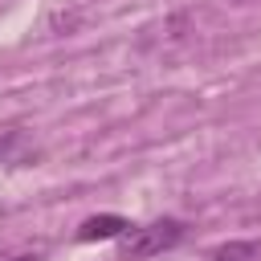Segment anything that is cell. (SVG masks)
<instances>
[{
    "instance_id": "obj_1",
    "label": "cell",
    "mask_w": 261,
    "mask_h": 261,
    "mask_svg": "<svg viewBox=\"0 0 261 261\" xmlns=\"http://www.w3.org/2000/svg\"><path fill=\"white\" fill-rule=\"evenodd\" d=\"M184 241V224L175 216H163V220H151L143 228H130L122 232V257L126 261H143V257H159L167 249H175Z\"/></svg>"
},
{
    "instance_id": "obj_5",
    "label": "cell",
    "mask_w": 261,
    "mask_h": 261,
    "mask_svg": "<svg viewBox=\"0 0 261 261\" xmlns=\"http://www.w3.org/2000/svg\"><path fill=\"white\" fill-rule=\"evenodd\" d=\"M0 261H45L41 253H16V257H0Z\"/></svg>"
},
{
    "instance_id": "obj_2",
    "label": "cell",
    "mask_w": 261,
    "mask_h": 261,
    "mask_svg": "<svg viewBox=\"0 0 261 261\" xmlns=\"http://www.w3.org/2000/svg\"><path fill=\"white\" fill-rule=\"evenodd\" d=\"M130 228V220L126 216H118V212H102V216H90V220H82L77 224V241H110V237H122Z\"/></svg>"
},
{
    "instance_id": "obj_4",
    "label": "cell",
    "mask_w": 261,
    "mask_h": 261,
    "mask_svg": "<svg viewBox=\"0 0 261 261\" xmlns=\"http://www.w3.org/2000/svg\"><path fill=\"white\" fill-rule=\"evenodd\" d=\"M257 257H261L257 241H228V245H216L208 253V261H257Z\"/></svg>"
},
{
    "instance_id": "obj_3",
    "label": "cell",
    "mask_w": 261,
    "mask_h": 261,
    "mask_svg": "<svg viewBox=\"0 0 261 261\" xmlns=\"http://www.w3.org/2000/svg\"><path fill=\"white\" fill-rule=\"evenodd\" d=\"M41 151H37V143L24 135V130H4L0 135V163H8V167H24V163H33Z\"/></svg>"
}]
</instances>
